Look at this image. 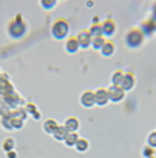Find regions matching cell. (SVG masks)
<instances>
[{
    "label": "cell",
    "instance_id": "cell-1",
    "mask_svg": "<svg viewBox=\"0 0 156 158\" xmlns=\"http://www.w3.org/2000/svg\"><path fill=\"white\" fill-rule=\"evenodd\" d=\"M26 32H28V22H26V19L21 14H17L15 18H13L7 25L8 36L11 39H14V40L22 39L26 35Z\"/></svg>",
    "mask_w": 156,
    "mask_h": 158
},
{
    "label": "cell",
    "instance_id": "cell-2",
    "mask_svg": "<svg viewBox=\"0 0 156 158\" xmlns=\"http://www.w3.org/2000/svg\"><path fill=\"white\" fill-rule=\"evenodd\" d=\"M144 41H145V33L137 26L130 28L125 35V44L129 50H137L144 44Z\"/></svg>",
    "mask_w": 156,
    "mask_h": 158
},
{
    "label": "cell",
    "instance_id": "cell-3",
    "mask_svg": "<svg viewBox=\"0 0 156 158\" xmlns=\"http://www.w3.org/2000/svg\"><path fill=\"white\" fill-rule=\"evenodd\" d=\"M70 33V23L66 18L59 17L51 25V36L55 40H66Z\"/></svg>",
    "mask_w": 156,
    "mask_h": 158
},
{
    "label": "cell",
    "instance_id": "cell-4",
    "mask_svg": "<svg viewBox=\"0 0 156 158\" xmlns=\"http://www.w3.org/2000/svg\"><path fill=\"white\" fill-rule=\"evenodd\" d=\"M100 25H101V35L106 39H111L116 33V29H118V25H116L115 19H112V18H106Z\"/></svg>",
    "mask_w": 156,
    "mask_h": 158
},
{
    "label": "cell",
    "instance_id": "cell-5",
    "mask_svg": "<svg viewBox=\"0 0 156 158\" xmlns=\"http://www.w3.org/2000/svg\"><path fill=\"white\" fill-rule=\"evenodd\" d=\"M108 95H110V101L114 102V103H118V102H122L126 96V92L122 89L121 85H110L108 88Z\"/></svg>",
    "mask_w": 156,
    "mask_h": 158
},
{
    "label": "cell",
    "instance_id": "cell-6",
    "mask_svg": "<svg viewBox=\"0 0 156 158\" xmlns=\"http://www.w3.org/2000/svg\"><path fill=\"white\" fill-rule=\"evenodd\" d=\"M80 103L82 107L85 109H91L93 107V106L96 105V101H95V91H84L82 94L80 95Z\"/></svg>",
    "mask_w": 156,
    "mask_h": 158
},
{
    "label": "cell",
    "instance_id": "cell-7",
    "mask_svg": "<svg viewBox=\"0 0 156 158\" xmlns=\"http://www.w3.org/2000/svg\"><path fill=\"white\" fill-rule=\"evenodd\" d=\"M76 36H77V39H78L80 47L82 48V50H88V48L91 47V43H92V35L89 33V29H81Z\"/></svg>",
    "mask_w": 156,
    "mask_h": 158
},
{
    "label": "cell",
    "instance_id": "cell-8",
    "mask_svg": "<svg viewBox=\"0 0 156 158\" xmlns=\"http://www.w3.org/2000/svg\"><path fill=\"white\" fill-rule=\"evenodd\" d=\"M136 74L131 72H125V76L123 78H122V83H121V87L122 89L125 91V92H129V91L134 89V87H136Z\"/></svg>",
    "mask_w": 156,
    "mask_h": 158
},
{
    "label": "cell",
    "instance_id": "cell-9",
    "mask_svg": "<svg viewBox=\"0 0 156 158\" xmlns=\"http://www.w3.org/2000/svg\"><path fill=\"white\" fill-rule=\"evenodd\" d=\"M80 50H81V47H80V43H78L77 36H68L64 40V51L67 54L74 55V54H77Z\"/></svg>",
    "mask_w": 156,
    "mask_h": 158
},
{
    "label": "cell",
    "instance_id": "cell-10",
    "mask_svg": "<svg viewBox=\"0 0 156 158\" xmlns=\"http://www.w3.org/2000/svg\"><path fill=\"white\" fill-rule=\"evenodd\" d=\"M95 101L96 105L104 107L107 103L110 102V95H108V89L107 88H97L95 91Z\"/></svg>",
    "mask_w": 156,
    "mask_h": 158
},
{
    "label": "cell",
    "instance_id": "cell-11",
    "mask_svg": "<svg viewBox=\"0 0 156 158\" xmlns=\"http://www.w3.org/2000/svg\"><path fill=\"white\" fill-rule=\"evenodd\" d=\"M115 50H116L115 43H114L112 40H110V39H107L106 43L103 44V47L100 48V54H101V56H104V58H110L115 54Z\"/></svg>",
    "mask_w": 156,
    "mask_h": 158
},
{
    "label": "cell",
    "instance_id": "cell-12",
    "mask_svg": "<svg viewBox=\"0 0 156 158\" xmlns=\"http://www.w3.org/2000/svg\"><path fill=\"white\" fill-rule=\"evenodd\" d=\"M80 125L81 123L77 117H67L66 121L63 123V127L67 129V132H77L80 129Z\"/></svg>",
    "mask_w": 156,
    "mask_h": 158
},
{
    "label": "cell",
    "instance_id": "cell-13",
    "mask_svg": "<svg viewBox=\"0 0 156 158\" xmlns=\"http://www.w3.org/2000/svg\"><path fill=\"white\" fill-rule=\"evenodd\" d=\"M58 127H59L58 121L53 120V118H47L43 123V131L45 133H48V135H52V133L58 129Z\"/></svg>",
    "mask_w": 156,
    "mask_h": 158
},
{
    "label": "cell",
    "instance_id": "cell-14",
    "mask_svg": "<svg viewBox=\"0 0 156 158\" xmlns=\"http://www.w3.org/2000/svg\"><path fill=\"white\" fill-rule=\"evenodd\" d=\"M123 76H125V70L115 69V70L111 73V85H121Z\"/></svg>",
    "mask_w": 156,
    "mask_h": 158
},
{
    "label": "cell",
    "instance_id": "cell-15",
    "mask_svg": "<svg viewBox=\"0 0 156 158\" xmlns=\"http://www.w3.org/2000/svg\"><path fill=\"white\" fill-rule=\"evenodd\" d=\"M59 0H38V4L44 11H52L58 6Z\"/></svg>",
    "mask_w": 156,
    "mask_h": 158
},
{
    "label": "cell",
    "instance_id": "cell-16",
    "mask_svg": "<svg viewBox=\"0 0 156 158\" xmlns=\"http://www.w3.org/2000/svg\"><path fill=\"white\" fill-rule=\"evenodd\" d=\"M67 129L64 128L63 125H59L58 127V129L55 131V132L52 133V138L55 139V140H58V142H64V139H66V136H67Z\"/></svg>",
    "mask_w": 156,
    "mask_h": 158
},
{
    "label": "cell",
    "instance_id": "cell-17",
    "mask_svg": "<svg viewBox=\"0 0 156 158\" xmlns=\"http://www.w3.org/2000/svg\"><path fill=\"white\" fill-rule=\"evenodd\" d=\"M78 139H80V136H78L77 132H68L64 139V144L67 146V147H76Z\"/></svg>",
    "mask_w": 156,
    "mask_h": 158
},
{
    "label": "cell",
    "instance_id": "cell-18",
    "mask_svg": "<svg viewBox=\"0 0 156 158\" xmlns=\"http://www.w3.org/2000/svg\"><path fill=\"white\" fill-rule=\"evenodd\" d=\"M107 39L104 36H96V37H92V43H91V47L96 51H100V48L103 47V44L106 43Z\"/></svg>",
    "mask_w": 156,
    "mask_h": 158
},
{
    "label": "cell",
    "instance_id": "cell-19",
    "mask_svg": "<svg viewBox=\"0 0 156 158\" xmlns=\"http://www.w3.org/2000/svg\"><path fill=\"white\" fill-rule=\"evenodd\" d=\"M76 150L78 153H85V151L89 150V142L86 140L85 138H80L76 144Z\"/></svg>",
    "mask_w": 156,
    "mask_h": 158
},
{
    "label": "cell",
    "instance_id": "cell-20",
    "mask_svg": "<svg viewBox=\"0 0 156 158\" xmlns=\"http://www.w3.org/2000/svg\"><path fill=\"white\" fill-rule=\"evenodd\" d=\"M2 147H3V150H4L6 153H7V151L14 150V147H15V140H14L13 138H6L4 142L2 143Z\"/></svg>",
    "mask_w": 156,
    "mask_h": 158
},
{
    "label": "cell",
    "instance_id": "cell-21",
    "mask_svg": "<svg viewBox=\"0 0 156 158\" xmlns=\"http://www.w3.org/2000/svg\"><path fill=\"white\" fill-rule=\"evenodd\" d=\"M88 29H89V33L92 35V37H96V36H103L101 35V25L100 23H92Z\"/></svg>",
    "mask_w": 156,
    "mask_h": 158
},
{
    "label": "cell",
    "instance_id": "cell-22",
    "mask_svg": "<svg viewBox=\"0 0 156 158\" xmlns=\"http://www.w3.org/2000/svg\"><path fill=\"white\" fill-rule=\"evenodd\" d=\"M146 146L156 148V131H151L146 136Z\"/></svg>",
    "mask_w": 156,
    "mask_h": 158
},
{
    "label": "cell",
    "instance_id": "cell-23",
    "mask_svg": "<svg viewBox=\"0 0 156 158\" xmlns=\"http://www.w3.org/2000/svg\"><path fill=\"white\" fill-rule=\"evenodd\" d=\"M142 156L145 157V158H148V157H152V156H155V148L149 147V146H145V147L142 148Z\"/></svg>",
    "mask_w": 156,
    "mask_h": 158
},
{
    "label": "cell",
    "instance_id": "cell-24",
    "mask_svg": "<svg viewBox=\"0 0 156 158\" xmlns=\"http://www.w3.org/2000/svg\"><path fill=\"white\" fill-rule=\"evenodd\" d=\"M23 109L26 110V113H28L29 115H30L32 113H34L36 110H37V107H36V105L34 103H26L25 106H23Z\"/></svg>",
    "mask_w": 156,
    "mask_h": 158
},
{
    "label": "cell",
    "instance_id": "cell-25",
    "mask_svg": "<svg viewBox=\"0 0 156 158\" xmlns=\"http://www.w3.org/2000/svg\"><path fill=\"white\" fill-rule=\"evenodd\" d=\"M6 157H7V158H18V153L15 150L7 151V153H6Z\"/></svg>",
    "mask_w": 156,
    "mask_h": 158
},
{
    "label": "cell",
    "instance_id": "cell-26",
    "mask_svg": "<svg viewBox=\"0 0 156 158\" xmlns=\"http://www.w3.org/2000/svg\"><path fill=\"white\" fill-rule=\"evenodd\" d=\"M30 115H32L33 118H34V120H40V118H41V113H40V111H38V110H36L34 113H32Z\"/></svg>",
    "mask_w": 156,
    "mask_h": 158
},
{
    "label": "cell",
    "instance_id": "cell-27",
    "mask_svg": "<svg viewBox=\"0 0 156 158\" xmlns=\"http://www.w3.org/2000/svg\"><path fill=\"white\" fill-rule=\"evenodd\" d=\"M2 74H3V70H2V68H0V77H2Z\"/></svg>",
    "mask_w": 156,
    "mask_h": 158
},
{
    "label": "cell",
    "instance_id": "cell-28",
    "mask_svg": "<svg viewBox=\"0 0 156 158\" xmlns=\"http://www.w3.org/2000/svg\"><path fill=\"white\" fill-rule=\"evenodd\" d=\"M148 158H156V157H155V156H152V157H148Z\"/></svg>",
    "mask_w": 156,
    "mask_h": 158
},
{
    "label": "cell",
    "instance_id": "cell-29",
    "mask_svg": "<svg viewBox=\"0 0 156 158\" xmlns=\"http://www.w3.org/2000/svg\"><path fill=\"white\" fill-rule=\"evenodd\" d=\"M59 2H66V0H59Z\"/></svg>",
    "mask_w": 156,
    "mask_h": 158
}]
</instances>
